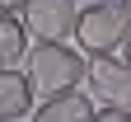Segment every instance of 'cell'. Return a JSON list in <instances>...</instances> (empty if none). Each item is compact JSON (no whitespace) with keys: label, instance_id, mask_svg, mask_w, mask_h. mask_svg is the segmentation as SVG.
Returning <instances> with one entry per match:
<instances>
[{"label":"cell","instance_id":"cell-2","mask_svg":"<svg viewBox=\"0 0 131 122\" xmlns=\"http://www.w3.org/2000/svg\"><path fill=\"white\" fill-rule=\"evenodd\" d=\"M24 66H28V75H33V85H38L42 99L75 89V85L89 75V57L75 52V47H66V42H38V47L28 52Z\"/></svg>","mask_w":131,"mask_h":122},{"label":"cell","instance_id":"cell-8","mask_svg":"<svg viewBox=\"0 0 131 122\" xmlns=\"http://www.w3.org/2000/svg\"><path fill=\"white\" fill-rule=\"evenodd\" d=\"M94 122H131L126 108H103V113H94Z\"/></svg>","mask_w":131,"mask_h":122},{"label":"cell","instance_id":"cell-3","mask_svg":"<svg viewBox=\"0 0 131 122\" xmlns=\"http://www.w3.org/2000/svg\"><path fill=\"white\" fill-rule=\"evenodd\" d=\"M89 94L103 103V108H126L131 113V61L126 57H89Z\"/></svg>","mask_w":131,"mask_h":122},{"label":"cell","instance_id":"cell-9","mask_svg":"<svg viewBox=\"0 0 131 122\" xmlns=\"http://www.w3.org/2000/svg\"><path fill=\"white\" fill-rule=\"evenodd\" d=\"M0 10H5V14H24V10H28V0H0Z\"/></svg>","mask_w":131,"mask_h":122},{"label":"cell","instance_id":"cell-7","mask_svg":"<svg viewBox=\"0 0 131 122\" xmlns=\"http://www.w3.org/2000/svg\"><path fill=\"white\" fill-rule=\"evenodd\" d=\"M33 33L24 24V14H5L0 19V61H5V71H19V61H28V47Z\"/></svg>","mask_w":131,"mask_h":122},{"label":"cell","instance_id":"cell-6","mask_svg":"<svg viewBox=\"0 0 131 122\" xmlns=\"http://www.w3.org/2000/svg\"><path fill=\"white\" fill-rule=\"evenodd\" d=\"M33 75L19 71H0V117H24V113H38L33 108Z\"/></svg>","mask_w":131,"mask_h":122},{"label":"cell","instance_id":"cell-4","mask_svg":"<svg viewBox=\"0 0 131 122\" xmlns=\"http://www.w3.org/2000/svg\"><path fill=\"white\" fill-rule=\"evenodd\" d=\"M24 24H28V33L38 42H66V38H75L80 5L75 0H28Z\"/></svg>","mask_w":131,"mask_h":122},{"label":"cell","instance_id":"cell-1","mask_svg":"<svg viewBox=\"0 0 131 122\" xmlns=\"http://www.w3.org/2000/svg\"><path fill=\"white\" fill-rule=\"evenodd\" d=\"M131 38V10L126 0H89L80 10V24H75V42L84 57H112L122 52Z\"/></svg>","mask_w":131,"mask_h":122},{"label":"cell","instance_id":"cell-12","mask_svg":"<svg viewBox=\"0 0 131 122\" xmlns=\"http://www.w3.org/2000/svg\"><path fill=\"white\" fill-rule=\"evenodd\" d=\"M126 10H131V0H126Z\"/></svg>","mask_w":131,"mask_h":122},{"label":"cell","instance_id":"cell-5","mask_svg":"<svg viewBox=\"0 0 131 122\" xmlns=\"http://www.w3.org/2000/svg\"><path fill=\"white\" fill-rule=\"evenodd\" d=\"M33 122H94V94H80V89H66L38 103Z\"/></svg>","mask_w":131,"mask_h":122},{"label":"cell","instance_id":"cell-10","mask_svg":"<svg viewBox=\"0 0 131 122\" xmlns=\"http://www.w3.org/2000/svg\"><path fill=\"white\" fill-rule=\"evenodd\" d=\"M122 57H126V61H131V38H126V47H122Z\"/></svg>","mask_w":131,"mask_h":122},{"label":"cell","instance_id":"cell-11","mask_svg":"<svg viewBox=\"0 0 131 122\" xmlns=\"http://www.w3.org/2000/svg\"><path fill=\"white\" fill-rule=\"evenodd\" d=\"M0 122H24V117H0ZM28 122H33V117H28Z\"/></svg>","mask_w":131,"mask_h":122}]
</instances>
